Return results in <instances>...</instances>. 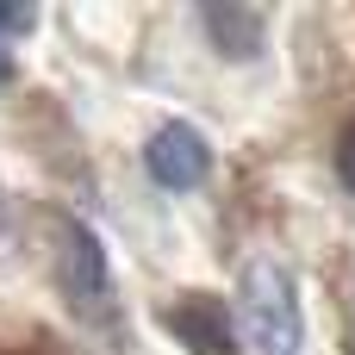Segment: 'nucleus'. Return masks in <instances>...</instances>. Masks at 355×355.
I'll list each match as a JSON object with an SVG mask.
<instances>
[{"instance_id":"obj_8","label":"nucleus","mask_w":355,"mask_h":355,"mask_svg":"<svg viewBox=\"0 0 355 355\" xmlns=\"http://www.w3.org/2000/svg\"><path fill=\"white\" fill-rule=\"evenodd\" d=\"M25 355H69V349H56L50 337H37V343H31V349H25Z\"/></svg>"},{"instance_id":"obj_7","label":"nucleus","mask_w":355,"mask_h":355,"mask_svg":"<svg viewBox=\"0 0 355 355\" xmlns=\"http://www.w3.org/2000/svg\"><path fill=\"white\" fill-rule=\"evenodd\" d=\"M331 162H337V181H343V187L355 193V119L343 125V131H337V156H331Z\"/></svg>"},{"instance_id":"obj_5","label":"nucleus","mask_w":355,"mask_h":355,"mask_svg":"<svg viewBox=\"0 0 355 355\" xmlns=\"http://www.w3.org/2000/svg\"><path fill=\"white\" fill-rule=\"evenodd\" d=\"M200 31H206L212 56H225V62H256L268 50V12L262 6H243V0L200 6Z\"/></svg>"},{"instance_id":"obj_6","label":"nucleus","mask_w":355,"mask_h":355,"mask_svg":"<svg viewBox=\"0 0 355 355\" xmlns=\"http://www.w3.org/2000/svg\"><path fill=\"white\" fill-rule=\"evenodd\" d=\"M25 31H37V6H12V0H0V44H6V37H25Z\"/></svg>"},{"instance_id":"obj_10","label":"nucleus","mask_w":355,"mask_h":355,"mask_svg":"<svg viewBox=\"0 0 355 355\" xmlns=\"http://www.w3.org/2000/svg\"><path fill=\"white\" fill-rule=\"evenodd\" d=\"M343 355H355V318L343 324Z\"/></svg>"},{"instance_id":"obj_9","label":"nucleus","mask_w":355,"mask_h":355,"mask_svg":"<svg viewBox=\"0 0 355 355\" xmlns=\"http://www.w3.org/2000/svg\"><path fill=\"white\" fill-rule=\"evenodd\" d=\"M6 87H12V56L0 50V94H6Z\"/></svg>"},{"instance_id":"obj_2","label":"nucleus","mask_w":355,"mask_h":355,"mask_svg":"<svg viewBox=\"0 0 355 355\" xmlns=\"http://www.w3.org/2000/svg\"><path fill=\"white\" fill-rule=\"evenodd\" d=\"M50 281L81 324H112V268L81 218H50Z\"/></svg>"},{"instance_id":"obj_1","label":"nucleus","mask_w":355,"mask_h":355,"mask_svg":"<svg viewBox=\"0 0 355 355\" xmlns=\"http://www.w3.org/2000/svg\"><path fill=\"white\" fill-rule=\"evenodd\" d=\"M237 306H243V349L250 355L306 349V306H300V281H293L287 262L256 256L237 281Z\"/></svg>"},{"instance_id":"obj_11","label":"nucleus","mask_w":355,"mask_h":355,"mask_svg":"<svg viewBox=\"0 0 355 355\" xmlns=\"http://www.w3.org/2000/svg\"><path fill=\"white\" fill-rule=\"evenodd\" d=\"M0 355H6V349H0Z\"/></svg>"},{"instance_id":"obj_4","label":"nucleus","mask_w":355,"mask_h":355,"mask_svg":"<svg viewBox=\"0 0 355 355\" xmlns=\"http://www.w3.org/2000/svg\"><path fill=\"white\" fill-rule=\"evenodd\" d=\"M144 168H150L168 193H187V187H200V181L212 175V144H206L200 125L168 119V125L150 131V144H144Z\"/></svg>"},{"instance_id":"obj_3","label":"nucleus","mask_w":355,"mask_h":355,"mask_svg":"<svg viewBox=\"0 0 355 355\" xmlns=\"http://www.w3.org/2000/svg\"><path fill=\"white\" fill-rule=\"evenodd\" d=\"M162 331H168L187 355H243L237 318H231V306H225L212 287H181V293L162 306Z\"/></svg>"}]
</instances>
